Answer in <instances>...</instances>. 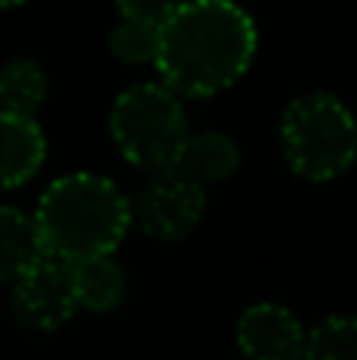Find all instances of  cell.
Wrapping results in <instances>:
<instances>
[{
    "label": "cell",
    "instance_id": "obj_1",
    "mask_svg": "<svg viewBox=\"0 0 357 360\" xmlns=\"http://www.w3.org/2000/svg\"><path fill=\"white\" fill-rule=\"evenodd\" d=\"M259 29L238 0H181L158 32L155 70L183 98H212L247 76Z\"/></svg>",
    "mask_w": 357,
    "mask_h": 360
},
{
    "label": "cell",
    "instance_id": "obj_2",
    "mask_svg": "<svg viewBox=\"0 0 357 360\" xmlns=\"http://www.w3.org/2000/svg\"><path fill=\"white\" fill-rule=\"evenodd\" d=\"M35 221L44 253L76 262L120 247L133 224V202L111 177L73 171L38 196Z\"/></svg>",
    "mask_w": 357,
    "mask_h": 360
},
{
    "label": "cell",
    "instance_id": "obj_3",
    "mask_svg": "<svg viewBox=\"0 0 357 360\" xmlns=\"http://www.w3.org/2000/svg\"><path fill=\"white\" fill-rule=\"evenodd\" d=\"M108 130L120 158L145 174L181 168L193 136L183 95H177L162 79L124 89L111 105Z\"/></svg>",
    "mask_w": 357,
    "mask_h": 360
},
{
    "label": "cell",
    "instance_id": "obj_4",
    "mask_svg": "<svg viewBox=\"0 0 357 360\" xmlns=\"http://www.w3.org/2000/svg\"><path fill=\"white\" fill-rule=\"evenodd\" d=\"M278 152L291 174L326 184L357 162V117L332 92L297 95L278 120Z\"/></svg>",
    "mask_w": 357,
    "mask_h": 360
},
{
    "label": "cell",
    "instance_id": "obj_5",
    "mask_svg": "<svg viewBox=\"0 0 357 360\" xmlns=\"http://www.w3.org/2000/svg\"><path fill=\"white\" fill-rule=\"evenodd\" d=\"M206 205V184L190 177L187 171L174 168L162 171V174H149L136 202H133V221L152 240L177 243L200 228Z\"/></svg>",
    "mask_w": 357,
    "mask_h": 360
},
{
    "label": "cell",
    "instance_id": "obj_6",
    "mask_svg": "<svg viewBox=\"0 0 357 360\" xmlns=\"http://www.w3.org/2000/svg\"><path fill=\"white\" fill-rule=\"evenodd\" d=\"M10 310L16 323L32 332H57L67 326L79 310L70 262L54 253H41L10 281Z\"/></svg>",
    "mask_w": 357,
    "mask_h": 360
},
{
    "label": "cell",
    "instance_id": "obj_7",
    "mask_svg": "<svg viewBox=\"0 0 357 360\" xmlns=\"http://www.w3.org/2000/svg\"><path fill=\"white\" fill-rule=\"evenodd\" d=\"M234 342L244 360H304L307 329L285 304L259 300L238 316Z\"/></svg>",
    "mask_w": 357,
    "mask_h": 360
},
{
    "label": "cell",
    "instance_id": "obj_8",
    "mask_svg": "<svg viewBox=\"0 0 357 360\" xmlns=\"http://www.w3.org/2000/svg\"><path fill=\"white\" fill-rule=\"evenodd\" d=\"M48 136L35 114L0 111V193L19 190L41 171Z\"/></svg>",
    "mask_w": 357,
    "mask_h": 360
},
{
    "label": "cell",
    "instance_id": "obj_9",
    "mask_svg": "<svg viewBox=\"0 0 357 360\" xmlns=\"http://www.w3.org/2000/svg\"><path fill=\"white\" fill-rule=\"evenodd\" d=\"M70 275H73V291L79 310L108 316V313L124 307L130 281H126L124 266L117 262L114 253L86 256V259L70 262Z\"/></svg>",
    "mask_w": 357,
    "mask_h": 360
},
{
    "label": "cell",
    "instance_id": "obj_10",
    "mask_svg": "<svg viewBox=\"0 0 357 360\" xmlns=\"http://www.w3.org/2000/svg\"><path fill=\"white\" fill-rule=\"evenodd\" d=\"M44 253L35 212L0 202V281H13Z\"/></svg>",
    "mask_w": 357,
    "mask_h": 360
},
{
    "label": "cell",
    "instance_id": "obj_11",
    "mask_svg": "<svg viewBox=\"0 0 357 360\" xmlns=\"http://www.w3.org/2000/svg\"><path fill=\"white\" fill-rule=\"evenodd\" d=\"M240 168V146L234 136L221 130H202L193 133L183 152L181 171L196 177L200 184H221L234 177Z\"/></svg>",
    "mask_w": 357,
    "mask_h": 360
},
{
    "label": "cell",
    "instance_id": "obj_12",
    "mask_svg": "<svg viewBox=\"0 0 357 360\" xmlns=\"http://www.w3.org/2000/svg\"><path fill=\"white\" fill-rule=\"evenodd\" d=\"M48 98V73L32 57H13L0 67V111L38 114Z\"/></svg>",
    "mask_w": 357,
    "mask_h": 360
},
{
    "label": "cell",
    "instance_id": "obj_13",
    "mask_svg": "<svg viewBox=\"0 0 357 360\" xmlns=\"http://www.w3.org/2000/svg\"><path fill=\"white\" fill-rule=\"evenodd\" d=\"M158 32L162 22H149V19L136 16H120L117 25L108 32V51L126 67H155L158 57Z\"/></svg>",
    "mask_w": 357,
    "mask_h": 360
},
{
    "label": "cell",
    "instance_id": "obj_14",
    "mask_svg": "<svg viewBox=\"0 0 357 360\" xmlns=\"http://www.w3.org/2000/svg\"><path fill=\"white\" fill-rule=\"evenodd\" d=\"M304 360H357V313H332L307 329Z\"/></svg>",
    "mask_w": 357,
    "mask_h": 360
},
{
    "label": "cell",
    "instance_id": "obj_15",
    "mask_svg": "<svg viewBox=\"0 0 357 360\" xmlns=\"http://www.w3.org/2000/svg\"><path fill=\"white\" fill-rule=\"evenodd\" d=\"M114 4H117L120 16H136V19H149V22H164L181 0H114Z\"/></svg>",
    "mask_w": 357,
    "mask_h": 360
},
{
    "label": "cell",
    "instance_id": "obj_16",
    "mask_svg": "<svg viewBox=\"0 0 357 360\" xmlns=\"http://www.w3.org/2000/svg\"><path fill=\"white\" fill-rule=\"evenodd\" d=\"M29 0H0V10H13V6H22Z\"/></svg>",
    "mask_w": 357,
    "mask_h": 360
}]
</instances>
